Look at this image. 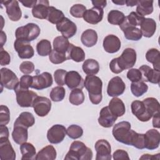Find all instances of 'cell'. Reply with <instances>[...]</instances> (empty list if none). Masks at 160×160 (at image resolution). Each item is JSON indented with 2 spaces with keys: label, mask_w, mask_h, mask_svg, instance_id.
Returning <instances> with one entry per match:
<instances>
[{
  "label": "cell",
  "mask_w": 160,
  "mask_h": 160,
  "mask_svg": "<svg viewBox=\"0 0 160 160\" xmlns=\"http://www.w3.org/2000/svg\"><path fill=\"white\" fill-rule=\"evenodd\" d=\"M14 92L16 94V101L18 104L22 108L32 107V104L38 96L37 94L29 89H23L18 86Z\"/></svg>",
  "instance_id": "obj_6"
},
{
  "label": "cell",
  "mask_w": 160,
  "mask_h": 160,
  "mask_svg": "<svg viewBox=\"0 0 160 160\" xmlns=\"http://www.w3.org/2000/svg\"><path fill=\"white\" fill-rule=\"evenodd\" d=\"M65 89L60 86L53 88L50 92V98L54 102L61 101L65 97Z\"/></svg>",
  "instance_id": "obj_46"
},
{
  "label": "cell",
  "mask_w": 160,
  "mask_h": 160,
  "mask_svg": "<svg viewBox=\"0 0 160 160\" xmlns=\"http://www.w3.org/2000/svg\"><path fill=\"white\" fill-rule=\"evenodd\" d=\"M113 3L116 4L118 5H123L125 4V1H112Z\"/></svg>",
  "instance_id": "obj_64"
},
{
  "label": "cell",
  "mask_w": 160,
  "mask_h": 160,
  "mask_svg": "<svg viewBox=\"0 0 160 160\" xmlns=\"http://www.w3.org/2000/svg\"><path fill=\"white\" fill-rule=\"evenodd\" d=\"M139 70L142 74V81L149 82L153 84L159 83L160 71L152 69L147 65L141 66Z\"/></svg>",
  "instance_id": "obj_18"
},
{
  "label": "cell",
  "mask_w": 160,
  "mask_h": 160,
  "mask_svg": "<svg viewBox=\"0 0 160 160\" xmlns=\"http://www.w3.org/2000/svg\"><path fill=\"white\" fill-rule=\"evenodd\" d=\"M82 68L87 75H95L99 71V64L95 59H88L84 61Z\"/></svg>",
  "instance_id": "obj_36"
},
{
  "label": "cell",
  "mask_w": 160,
  "mask_h": 160,
  "mask_svg": "<svg viewBox=\"0 0 160 160\" xmlns=\"http://www.w3.org/2000/svg\"><path fill=\"white\" fill-rule=\"evenodd\" d=\"M144 19V17L141 16L137 12L132 11L130 12L129 15L125 18L122 23L126 25L136 27L141 25Z\"/></svg>",
  "instance_id": "obj_44"
},
{
  "label": "cell",
  "mask_w": 160,
  "mask_h": 160,
  "mask_svg": "<svg viewBox=\"0 0 160 160\" xmlns=\"http://www.w3.org/2000/svg\"><path fill=\"white\" fill-rule=\"evenodd\" d=\"M126 16L124 13L118 10H111L108 14V21L109 23L114 25H121Z\"/></svg>",
  "instance_id": "obj_41"
},
{
  "label": "cell",
  "mask_w": 160,
  "mask_h": 160,
  "mask_svg": "<svg viewBox=\"0 0 160 160\" xmlns=\"http://www.w3.org/2000/svg\"><path fill=\"white\" fill-rule=\"evenodd\" d=\"M32 108L38 116L44 117L49 112L51 108V102L46 97L38 96L33 102Z\"/></svg>",
  "instance_id": "obj_8"
},
{
  "label": "cell",
  "mask_w": 160,
  "mask_h": 160,
  "mask_svg": "<svg viewBox=\"0 0 160 160\" xmlns=\"http://www.w3.org/2000/svg\"><path fill=\"white\" fill-rule=\"evenodd\" d=\"M67 58L68 59H72L78 62H82L85 59V52L81 48L75 46L71 43L67 52Z\"/></svg>",
  "instance_id": "obj_30"
},
{
  "label": "cell",
  "mask_w": 160,
  "mask_h": 160,
  "mask_svg": "<svg viewBox=\"0 0 160 160\" xmlns=\"http://www.w3.org/2000/svg\"><path fill=\"white\" fill-rule=\"evenodd\" d=\"M148 85L143 81L132 82L131 84V91L132 94L136 97H140L147 92Z\"/></svg>",
  "instance_id": "obj_45"
},
{
  "label": "cell",
  "mask_w": 160,
  "mask_h": 160,
  "mask_svg": "<svg viewBox=\"0 0 160 160\" xmlns=\"http://www.w3.org/2000/svg\"><path fill=\"white\" fill-rule=\"evenodd\" d=\"M32 83V76L30 75H23L21 77L18 86L23 89H29Z\"/></svg>",
  "instance_id": "obj_53"
},
{
  "label": "cell",
  "mask_w": 160,
  "mask_h": 160,
  "mask_svg": "<svg viewBox=\"0 0 160 160\" xmlns=\"http://www.w3.org/2000/svg\"><path fill=\"white\" fill-rule=\"evenodd\" d=\"M19 69L22 73L25 74H31L34 70V65L32 62L26 61L21 64L19 66Z\"/></svg>",
  "instance_id": "obj_54"
},
{
  "label": "cell",
  "mask_w": 160,
  "mask_h": 160,
  "mask_svg": "<svg viewBox=\"0 0 160 160\" xmlns=\"http://www.w3.org/2000/svg\"><path fill=\"white\" fill-rule=\"evenodd\" d=\"M140 26L142 35L146 38H150L153 36L156 31V22L152 18H144Z\"/></svg>",
  "instance_id": "obj_27"
},
{
  "label": "cell",
  "mask_w": 160,
  "mask_h": 160,
  "mask_svg": "<svg viewBox=\"0 0 160 160\" xmlns=\"http://www.w3.org/2000/svg\"><path fill=\"white\" fill-rule=\"evenodd\" d=\"M0 159L1 160L16 159V152L9 140L0 142Z\"/></svg>",
  "instance_id": "obj_25"
},
{
  "label": "cell",
  "mask_w": 160,
  "mask_h": 160,
  "mask_svg": "<svg viewBox=\"0 0 160 160\" xmlns=\"http://www.w3.org/2000/svg\"><path fill=\"white\" fill-rule=\"evenodd\" d=\"M49 59L52 63L55 64H61L68 60L67 55L66 54L59 52L54 49L52 50L51 52L49 55Z\"/></svg>",
  "instance_id": "obj_48"
},
{
  "label": "cell",
  "mask_w": 160,
  "mask_h": 160,
  "mask_svg": "<svg viewBox=\"0 0 160 160\" xmlns=\"http://www.w3.org/2000/svg\"><path fill=\"white\" fill-rule=\"evenodd\" d=\"M66 73L67 71L62 69H58L55 71L54 72V78L56 83L58 85L62 86L65 84V78Z\"/></svg>",
  "instance_id": "obj_51"
},
{
  "label": "cell",
  "mask_w": 160,
  "mask_h": 160,
  "mask_svg": "<svg viewBox=\"0 0 160 160\" xmlns=\"http://www.w3.org/2000/svg\"><path fill=\"white\" fill-rule=\"evenodd\" d=\"M49 1L47 0L38 1L36 4L32 9L33 17L41 19H46L49 8Z\"/></svg>",
  "instance_id": "obj_23"
},
{
  "label": "cell",
  "mask_w": 160,
  "mask_h": 160,
  "mask_svg": "<svg viewBox=\"0 0 160 160\" xmlns=\"http://www.w3.org/2000/svg\"><path fill=\"white\" fill-rule=\"evenodd\" d=\"M132 113L141 121L146 122L152 118L151 115L148 111L144 102L141 101L136 100L131 103Z\"/></svg>",
  "instance_id": "obj_14"
},
{
  "label": "cell",
  "mask_w": 160,
  "mask_h": 160,
  "mask_svg": "<svg viewBox=\"0 0 160 160\" xmlns=\"http://www.w3.org/2000/svg\"><path fill=\"white\" fill-rule=\"evenodd\" d=\"M145 135V148L153 150L159 147L160 142V133L155 129L148 130Z\"/></svg>",
  "instance_id": "obj_21"
},
{
  "label": "cell",
  "mask_w": 160,
  "mask_h": 160,
  "mask_svg": "<svg viewBox=\"0 0 160 160\" xmlns=\"http://www.w3.org/2000/svg\"><path fill=\"white\" fill-rule=\"evenodd\" d=\"M64 13L53 6H49L46 19L52 24H58L64 18Z\"/></svg>",
  "instance_id": "obj_39"
},
{
  "label": "cell",
  "mask_w": 160,
  "mask_h": 160,
  "mask_svg": "<svg viewBox=\"0 0 160 160\" xmlns=\"http://www.w3.org/2000/svg\"><path fill=\"white\" fill-rule=\"evenodd\" d=\"M10 121V112L8 108L4 105L0 106V123L6 126Z\"/></svg>",
  "instance_id": "obj_50"
},
{
  "label": "cell",
  "mask_w": 160,
  "mask_h": 160,
  "mask_svg": "<svg viewBox=\"0 0 160 160\" xmlns=\"http://www.w3.org/2000/svg\"><path fill=\"white\" fill-rule=\"evenodd\" d=\"M112 135L118 142L129 145L131 134V124L128 121H121L116 124L112 128Z\"/></svg>",
  "instance_id": "obj_5"
},
{
  "label": "cell",
  "mask_w": 160,
  "mask_h": 160,
  "mask_svg": "<svg viewBox=\"0 0 160 160\" xmlns=\"http://www.w3.org/2000/svg\"><path fill=\"white\" fill-rule=\"evenodd\" d=\"M138 1H132V0H130V1H125V4H126L127 6H136L138 4Z\"/></svg>",
  "instance_id": "obj_62"
},
{
  "label": "cell",
  "mask_w": 160,
  "mask_h": 160,
  "mask_svg": "<svg viewBox=\"0 0 160 160\" xmlns=\"http://www.w3.org/2000/svg\"><path fill=\"white\" fill-rule=\"evenodd\" d=\"M34 122L35 119L32 113L29 112H22L16 119L14 125H20L28 128L33 126Z\"/></svg>",
  "instance_id": "obj_33"
},
{
  "label": "cell",
  "mask_w": 160,
  "mask_h": 160,
  "mask_svg": "<svg viewBox=\"0 0 160 160\" xmlns=\"http://www.w3.org/2000/svg\"><path fill=\"white\" fill-rule=\"evenodd\" d=\"M20 151L22 154L21 160L36 159V149L31 143L25 142L21 144L20 146Z\"/></svg>",
  "instance_id": "obj_31"
},
{
  "label": "cell",
  "mask_w": 160,
  "mask_h": 160,
  "mask_svg": "<svg viewBox=\"0 0 160 160\" xmlns=\"http://www.w3.org/2000/svg\"><path fill=\"white\" fill-rule=\"evenodd\" d=\"M40 32L39 27L36 24L31 22L18 28L15 32V36L16 39L31 42L39 36Z\"/></svg>",
  "instance_id": "obj_4"
},
{
  "label": "cell",
  "mask_w": 160,
  "mask_h": 160,
  "mask_svg": "<svg viewBox=\"0 0 160 160\" xmlns=\"http://www.w3.org/2000/svg\"><path fill=\"white\" fill-rule=\"evenodd\" d=\"M84 86L89 93L91 102L94 104H99L102 98L101 79L94 75H88L84 81Z\"/></svg>",
  "instance_id": "obj_2"
},
{
  "label": "cell",
  "mask_w": 160,
  "mask_h": 160,
  "mask_svg": "<svg viewBox=\"0 0 160 160\" xmlns=\"http://www.w3.org/2000/svg\"><path fill=\"white\" fill-rule=\"evenodd\" d=\"M120 28L123 31L125 38L131 41H139L142 35L140 29L132 26H129L122 23L119 25Z\"/></svg>",
  "instance_id": "obj_24"
},
{
  "label": "cell",
  "mask_w": 160,
  "mask_h": 160,
  "mask_svg": "<svg viewBox=\"0 0 160 160\" xmlns=\"http://www.w3.org/2000/svg\"><path fill=\"white\" fill-rule=\"evenodd\" d=\"M66 134L70 138L76 139L82 136L83 130L81 126L76 124H72L70 125L66 129Z\"/></svg>",
  "instance_id": "obj_47"
},
{
  "label": "cell",
  "mask_w": 160,
  "mask_h": 160,
  "mask_svg": "<svg viewBox=\"0 0 160 160\" xmlns=\"http://www.w3.org/2000/svg\"><path fill=\"white\" fill-rule=\"evenodd\" d=\"M81 41L85 46L88 48L92 47L97 43L98 34L96 31L88 29L82 33Z\"/></svg>",
  "instance_id": "obj_29"
},
{
  "label": "cell",
  "mask_w": 160,
  "mask_h": 160,
  "mask_svg": "<svg viewBox=\"0 0 160 160\" xmlns=\"http://www.w3.org/2000/svg\"><path fill=\"white\" fill-rule=\"evenodd\" d=\"M121 41L118 37L113 34L106 36L103 40L102 46L105 51L109 53H115L121 48Z\"/></svg>",
  "instance_id": "obj_22"
},
{
  "label": "cell",
  "mask_w": 160,
  "mask_h": 160,
  "mask_svg": "<svg viewBox=\"0 0 160 160\" xmlns=\"http://www.w3.org/2000/svg\"><path fill=\"white\" fill-rule=\"evenodd\" d=\"M36 50L38 54L41 56H46L49 55L52 51L50 41L47 39L41 40L36 45Z\"/></svg>",
  "instance_id": "obj_42"
},
{
  "label": "cell",
  "mask_w": 160,
  "mask_h": 160,
  "mask_svg": "<svg viewBox=\"0 0 160 160\" xmlns=\"http://www.w3.org/2000/svg\"><path fill=\"white\" fill-rule=\"evenodd\" d=\"M66 135V129L61 124L53 125L47 132V138L51 144L61 142Z\"/></svg>",
  "instance_id": "obj_9"
},
{
  "label": "cell",
  "mask_w": 160,
  "mask_h": 160,
  "mask_svg": "<svg viewBox=\"0 0 160 160\" xmlns=\"http://www.w3.org/2000/svg\"><path fill=\"white\" fill-rule=\"evenodd\" d=\"M127 78L132 82L142 81V74L139 69H131L127 72Z\"/></svg>",
  "instance_id": "obj_52"
},
{
  "label": "cell",
  "mask_w": 160,
  "mask_h": 160,
  "mask_svg": "<svg viewBox=\"0 0 160 160\" xmlns=\"http://www.w3.org/2000/svg\"><path fill=\"white\" fill-rule=\"evenodd\" d=\"M96 151V160H111V147L109 142L106 139H99L95 143Z\"/></svg>",
  "instance_id": "obj_11"
},
{
  "label": "cell",
  "mask_w": 160,
  "mask_h": 160,
  "mask_svg": "<svg viewBox=\"0 0 160 160\" xmlns=\"http://www.w3.org/2000/svg\"><path fill=\"white\" fill-rule=\"evenodd\" d=\"M112 157L114 160L130 159L128 153L123 149H117L116 151L114 152Z\"/></svg>",
  "instance_id": "obj_56"
},
{
  "label": "cell",
  "mask_w": 160,
  "mask_h": 160,
  "mask_svg": "<svg viewBox=\"0 0 160 160\" xmlns=\"http://www.w3.org/2000/svg\"><path fill=\"white\" fill-rule=\"evenodd\" d=\"M20 2H21V3H22V4L24 6H25L26 8H33L34 6L36 4L38 1H36V0H29V1H21Z\"/></svg>",
  "instance_id": "obj_58"
},
{
  "label": "cell",
  "mask_w": 160,
  "mask_h": 160,
  "mask_svg": "<svg viewBox=\"0 0 160 160\" xmlns=\"http://www.w3.org/2000/svg\"><path fill=\"white\" fill-rule=\"evenodd\" d=\"M108 108L111 112L118 118L123 116L126 112V108L123 101L118 98L114 97L110 101Z\"/></svg>",
  "instance_id": "obj_28"
},
{
  "label": "cell",
  "mask_w": 160,
  "mask_h": 160,
  "mask_svg": "<svg viewBox=\"0 0 160 160\" xmlns=\"http://www.w3.org/2000/svg\"><path fill=\"white\" fill-rule=\"evenodd\" d=\"M0 64L1 66L8 65L11 61V57L9 53L1 48L0 51Z\"/></svg>",
  "instance_id": "obj_55"
},
{
  "label": "cell",
  "mask_w": 160,
  "mask_h": 160,
  "mask_svg": "<svg viewBox=\"0 0 160 160\" xmlns=\"http://www.w3.org/2000/svg\"><path fill=\"white\" fill-rule=\"evenodd\" d=\"M158 156H159V154H157L156 155H150V154H143L140 158V159H159L158 158H156Z\"/></svg>",
  "instance_id": "obj_61"
},
{
  "label": "cell",
  "mask_w": 160,
  "mask_h": 160,
  "mask_svg": "<svg viewBox=\"0 0 160 160\" xmlns=\"http://www.w3.org/2000/svg\"><path fill=\"white\" fill-rule=\"evenodd\" d=\"M1 134H0V142L9 140V130L8 128L4 125L0 126Z\"/></svg>",
  "instance_id": "obj_57"
},
{
  "label": "cell",
  "mask_w": 160,
  "mask_h": 160,
  "mask_svg": "<svg viewBox=\"0 0 160 160\" xmlns=\"http://www.w3.org/2000/svg\"><path fill=\"white\" fill-rule=\"evenodd\" d=\"M152 126L154 128H159V114H157L152 116Z\"/></svg>",
  "instance_id": "obj_60"
},
{
  "label": "cell",
  "mask_w": 160,
  "mask_h": 160,
  "mask_svg": "<svg viewBox=\"0 0 160 160\" xmlns=\"http://www.w3.org/2000/svg\"><path fill=\"white\" fill-rule=\"evenodd\" d=\"M65 84L70 89H82L84 87V79L78 72L70 71L66 73Z\"/></svg>",
  "instance_id": "obj_17"
},
{
  "label": "cell",
  "mask_w": 160,
  "mask_h": 160,
  "mask_svg": "<svg viewBox=\"0 0 160 160\" xmlns=\"http://www.w3.org/2000/svg\"><path fill=\"white\" fill-rule=\"evenodd\" d=\"M19 79L11 69L6 68L1 69V84L8 89H15L19 85Z\"/></svg>",
  "instance_id": "obj_7"
},
{
  "label": "cell",
  "mask_w": 160,
  "mask_h": 160,
  "mask_svg": "<svg viewBox=\"0 0 160 160\" xmlns=\"http://www.w3.org/2000/svg\"><path fill=\"white\" fill-rule=\"evenodd\" d=\"M142 102H144L148 111L152 117L157 114H159L160 105L159 102L156 98H147L144 99Z\"/></svg>",
  "instance_id": "obj_40"
},
{
  "label": "cell",
  "mask_w": 160,
  "mask_h": 160,
  "mask_svg": "<svg viewBox=\"0 0 160 160\" xmlns=\"http://www.w3.org/2000/svg\"><path fill=\"white\" fill-rule=\"evenodd\" d=\"M1 3L6 7V13L10 20L12 21H18L21 19L22 12L18 1H3Z\"/></svg>",
  "instance_id": "obj_16"
},
{
  "label": "cell",
  "mask_w": 160,
  "mask_h": 160,
  "mask_svg": "<svg viewBox=\"0 0 160 160\" xmlns=\"http://www.w3.org/2000/svg\"><path fill=\"white\" fill-rule=\"evenodd\" d=\"M1 46H2L1 48H2L4 43L6 42V34L2 31H1Z\"/></svg>",
  "instance_id": "obj_63"
},
{
  "label": "cell",
  "mask_w": 160,
  "mask_h": 160,
  "mask_svg": "<svg viewBox=\"0 0 160 160\" xmlns=\"http://www.w3.org/2000/svg\"><path fill=\"white\" fill-rule=\"evenodd\" d=\"M53 82L52 77L48 72H44L40 74L32 76L31 88L42 90L50 87Z\"/></svg>",
  "instance_id": "obj_12"
},
{
  "label": "cell",
  "mask_w": 160,
  "mask_h": 160,
  "mask_svg": "<svg viewBox=\"0 0 160 160\" xmlns=\"http://www.w3.org/2000/svg\"><path fill=\"white\" fill-rule=\"evenodd\" d=\"M14 48L21 59H30L34 54L33 48L29 42L26 41L16 39L14 43Z\"/></svg>",
  "instance_id": "obj_10"
},
{
  "label": "cell",
  "mask_w": 160,
  "mask_h": 160,
  "mask_svg": "<svg viewBox=\"0 0 160 160\" xmlns=\"http://www.w3.org/2000/svg\"><path fill=\"white\" fill-rule=\"evenodd\" d=\"M126 85L119 76L112 78L108 82L107 93L111 97H117L122 94L125 91Z\"/></svg>",
  "instance_id": "obj_13"
},
{
  "label": "cell",
  "mask_w": 160,
  "mask_h": 160,
  "mask_svg": "<svg viewBox=\"0 0 160 160\" xmlns=\"http://www.w3.org/2000/svg\"><path fill=\"white\" fill-rule=\"evenodd\" d=\"M103 9L98 7H93L86 9L83 15L84 20L91 24H96L101 22L103 18Z\"/></svg>",
  "instance_id": "obj_19"
},
{
  "label": "cell",
  "mask_w": 160,
  "mask_h": 160,
  "mask_svg": "<svg viewBox=\"0 0 160 160\" xmlns=\"http://www.w3.org/2000/svg\"><path fill=\"white\" fill-rule=\"evenodd\" d=\"M12 138L14 141L18 144L26 142L28 138V128L20 125H14Z\"/></svg>",
  "instance_id": "obj_26"
},
{
  "label": "cell",
  "mask_w": 160,
  "mask_h": 160,
  "mask_svg": "<svg viewBox=\"0 0 160 160\" xmlns=\"http://www.w3.org/2000/svg\"><path fill=\"white\" fill-rule=\"evenodd\" d=\"M136 61V51L130 48H126L121 55L111 60L109 64L111 71L114 74H119L125 69L134 66Z\"/></svg>",
  "instance_id": "obj_1"
},
{
  "label": "cell",
  "mask_w": 160,
  "mask_h": 160,
  "mask_svg": "<svg viewBox=\"0 0 160 160\" xmlns=\"http://www.w3.org/2000/svg\"><path fill=\"white\" fill-rule=\"evenodd\" d=\"M129 146H133L134 147L142 149L145 148V135L144 134H139L132 130L129 139Z\"/></svg>",
  "instance_id": "obj_38"
},
{
  "label": "cell",
  "mask_w": 160,
  "mask_h": 160,
  "mask_svg": "<svg viewBox=\"0 0 160 160\" xmlns=\"http://www.w3.org/2000/svg\"><path fill=\"white\" fill-rule=\"evenodd\" d=\"M146 60L152 63L154 69L159 71L160 68V52L158 49L155 48L149 49L146 54Z\"/></svg>",
  "instance_id": "obj_37"
},
{
  "label": "cell",
  "mask_w": 160,
  "mask_h": 160,
  "mask_svg": "<svg viewBox=\"0 0 160 160\" xmlns=\"http://www.w3.org/2000/svg\"><path fill=\"white\" fill-rule=\"evenodd\" d=\"M70 103L73 105L78 106L83 103L84 101V94L82 89H72L69 96Z\"/></svg>",
  "instance_id": "obj_43"
},
{
  "label": "cell",
  "mask_w": 160,
  "mask_h": 160,
  "mask_svg": "<svg viewBox=\"0 0 160 160\" xmlns=\"http://www.w3.org/2000/svg\"><path fill=\"white\" fill-rule=\"evenodd\" d=\"M92 158V152L91 149L82 142L74 141L71 143L69 151L66 154L64 159L91 160Z\"/></svg>",
  "instance_id": "obj_3"
},
{
  "label": "cell",
  "mask_w": 160,
  "mask_h": 160,
  "mask_svg": "<svg viewBox=\"0 0 160 160\" xmlns=\"http://www.w3.org/2000/svg\"><path fill=\"white\" fill-rule=\"evenodd\" d=\"M86 11L85 6L81 4H74L69 10V12L72 16L77 18H81L83 17L84 13Z\"/></svg>",
  "instance_id": "obj_49"
},
{
  "label": "cell",
  "mask_w": 160,
  "mask_h": 160,
  "mask_svg": "<svg viewBox=\"0 0 160 160\" xmlns=\"http://www.w3.org/2000/svg\"><path fill=\"white\" fill-rule=\"evenodd\" d=\"M56 29L58 31L61 32L62 36L67 39L74 36L77 32L76 24L66 17L59 23L56 24Z\"/></svg>",
  "instance_id": "obj_15"
},
{
  "label": "cell",
  "mask_w": 160,
  "mask_h": 160,
  "mask_svg": "<svg viewBox=\"0 0 160 160\" xmlns=\"http://www.w3.org/2000/svg\"><path fill=\"white\" fill-rule=\"evenodd\" d=\"M56 155L55 148L51 145H48L38 152L36 160H54L56 158Z\"/></svg>",
  "instance_id": "obj_32"
},
{
  "label": "cell",
  "mask_w": 160,
  "mask_h": 160,
  "mask_svg": "<svg viewBox=\"0 0 160 160\" xmlns=\"http://www.w3.org/2000/svg\"><path fill=\"white\" fill-rule=\"evenodd\" d=\"M71 43L68 39L62 36H58L53 41L54 50L67 55V52L69 48Z\"/></svg>",
  "instance_id": "obj_34"
},
{
  "label": "cell",
  "mask_w": 160,
  "mask_h": 160,
  "mask_svg": "<svg viewBox=\"0 0 160 160\" xmlns=\"http://www.w3.org/2000/svg\"><path fill=\"white\" fill-rule=\"evenodd\" d=\"M117 118L118 117L111 112L108 106H105L100 111L98 122L101 126L108 128L114 125Z\"/></svg>",
  "instance_id": "obj_20"
},
{
  "label": "cell",
  "mask_w": 160,
  "mask_h": 160,
  "mask_svg": "<svg viewBox=\"0 0 160 160\" xmlns=\"http://www.w3.org/2000/svg\"><path fill=\"white\" fill-rule=\"evenodd\" d=\"M153 11V1L140 0L138 1L136 12L141 16L151 14Z\"/></svg>",
  "instance_id": "obj_35"
},
{
  "label": "cell",
  "mask_w": 160,
  "mask_h": 160,
  "mask_svg": "<svg viewBox=\"0 0 160 160\" xmlns=\"http://www.w3.org/2000/svg\"><path fill=\"white\" fill-rule=\"evenodd\" d=\"M92 4L94 6V7H98L101 8L103 9L104 7H106L107 4V1L105 0L103 1H92Z\"/></svg>",
  "instance_id": "obj_59"
}]
</instances>
